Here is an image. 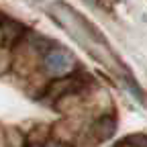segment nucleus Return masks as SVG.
<instances>
[{
	"label": "nucleus",
	"instance_id": "f257e3e1",
	"mask_svg": "<svg viewBox=\"0 0 147 147\" xmlns=\"http://www.w3.org/2000/svg\"><path fill=\"white\" fill-rule=\"evenodd\" d=\"M71 65H74V57L65 49L55 47L45 53V67L53 76H63V74H67L71 69Z\"/></svg>",
	"mask_w": 147,
	"mask_h": 147
},
{
	"label": "nucleus",
	"instance_id": "f03ea898",
	"mask_svg": "<svg viewBox=\"0 0 147 147\" xmlns=\"http://www.w3.org/2000/svg\"><path fill=\"white\" fill-rule=\"evenodd\" d=\"M49 147H59V145H49Z\"/></svg>",
	"mask_w": 147,
	"mask_h": 147
}]
</instances>
